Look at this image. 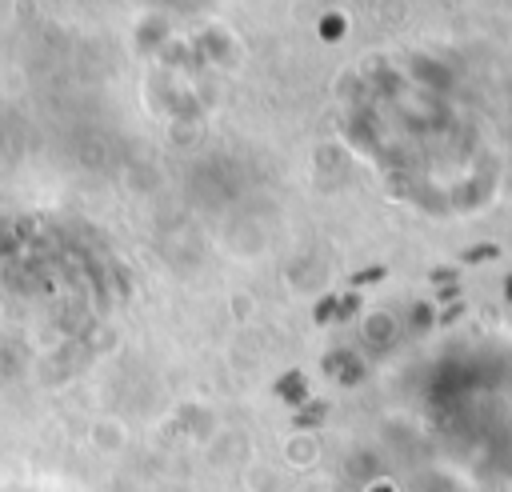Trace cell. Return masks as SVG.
Segmentation results:
<instances>
[{
  "instance_id": "1",
  "label": "cell",
  "mask_w": 512,
  "mask_h": 492,
  "mask_svg": "<svg viewBox=\"0 0 512 492\" xmlns=\"http://www.w3.org/2000/svg\"><path fill=\"white\" fill-rule=\"evenodd\" d=\"M376 492H388V488H376Z\"/></svg>"
}]
</instances>
